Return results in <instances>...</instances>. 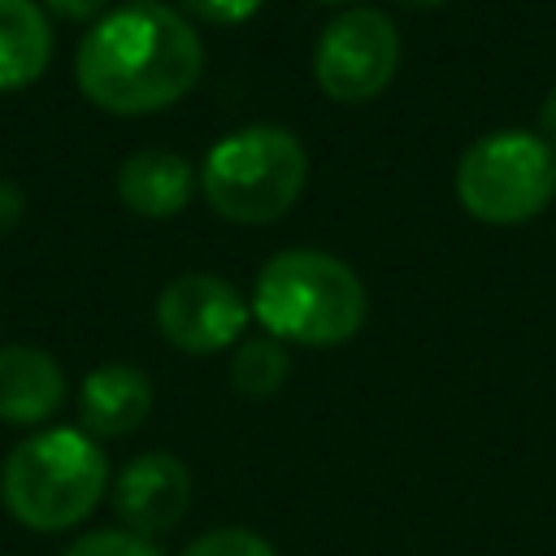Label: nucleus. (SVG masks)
Masks as SVG:
<instances>
[{"mask_svg":"<svg viewBox=\"0 0 556 556\" xmlns=\"http://www.w3.org/2000/svg\"><path fill=\"white\" fill-rule=\"evenodd\" d=\"M204 70V43L195 26L156 4L130 0L104 13L78 43L74 78L83 96L122 117L156 113L182 100Z\"/></svg>","mask_w":556,"mask_h":556,"instance_id":"f257e3e1","label":"nucleus"},{"mask_svg":"<svg viewBox=\"0 0 556 556\" xmlns=\"http://www.w3.org/2000/svg\"><path fill=\"white\" fill-rule=\"evenodd\" d=\"M248 308L278 343L339 348L365 326L369 295L348 261L317 248H287L261 265Z\"/></svg>","mask_w":556,"mask_h":556,"instance_id":"f03ea898","label":"nucleus"},{"mask_svg":"<svg viewBox=\"0 0 556 556\" xmlns=\"http://www.w3.org/2000/svg\"><path fill=\"white\" fill-rule=\"evenodd\" d=\"M109 486V460L87 430L52 426L9 447L0 465L4 513L39 534L70 530L91 517Z\"/></svg>","mask_w":556,"mask_h":556,"instance_id":"7ed1b4c3","label":"nucleus"},{"mask_svg":"<svg viewBox=\"0 0 556 556\" xmlns=\"http://www.w3.org/2000/svg\"><path fill=\"white\" fill-rule=\"evenodd\" d=\"M308 182V152L287 126H243L222 135L204 165L200 187L217 217L239 226L278 222Z\"/></svg>","mask_w":556,"mask_h":556,"instance_id":"20e7f679","label":"nucleus"},{"mask_svg":"<svg viewBox=\"0 0 556 556\" xmlns=\"http://www.w3.org/2000/svg\"><path fill=\"white\" fill-rule=\"evenodd\" d=\"M456 200L473 222L521 226L556 200V148L530 130H491L456 165Z\"/></svg>","mask_w":556,"mask_h":556,"instance_id":"39448f33","label":"nucleus"},{"mask_svg":"<svg viewBox=\"0 0 556 556\" xmlns=\"http://www.w3.org/2000/svg\"><path fill=\"white\" fill-rule=\"evenodd\" d=\"M395 70H400V35L382 9L339 13L313 48V78L339 104H365L382 96Z\"/></svg>","mask_w":556,"mask_h":556,"instance_id":"423d86ee","label":"nucleus"},{"mask_svg":"<svg viewBox=\"0 0 556 556\" xmlns=\"http://www.w3.org/2000/svg\"><path fill=\"white\" fill-rule=\"evenodd\" d=\"M252 308L217 274H182L156 300V330L169 348L187 356H208L235 348Z\"/></svg>","mask_w":556,"mask_h":556,"instance_id":"0eeeda50","label":"nucleus"},{"mask_svg":"<svg viewBox=\"0 0 556 556\" xmlns=\"http://www.w3.org/2000/svg\"><path fill=\"white\" fill-rule=\"evenodd\" d=\"M187 504H191V473L174 452H143L126 460L113 482V513L139 539L174 530Z\"/></svg>","mask_w":556,"mask_h":556,"instance_id":"6e6552de","label":"nucleus"},{"mask_svg":"<svg viewBox=\"0 0 556 556\" xmlns=\"http://www.w3.org/2000/svg\"><path fill=\"white\" fill-rule=\"evenodd\" d=\"M152 413V382L143 369L126 361H109L91 369L78 387V417L91 439H122L139 430Z\"/></svg>","mask_w":556,"mask_h":556,"instance_id":"1a4fd4ad","label":"nucleus"},{"mask_svg":"<svg viewBox=\"0 0 556 556\" xmlns=\"http://www.w3.org/2000/svg\"><path fill=\"white\" fill-rule=\"evenodd\" d=\"M65 404V369L43 348H0V421L39 426Z\"/></svg>","mask_w":556,"mask_h":556,"instance_id":"9d476101","label":"nucleus"},{"mask_svg":"<svg viewBox=\"0 0 556 556\" xmlns=\"http://www.w3.org/2000/svg\"><path fill=\"white\" fill-rule=\"evenodd\" d=\"M195 169L161 148H143L122 161L117 169V195L139 217H178L191 204Z\"/></svg>","mask_w":556,"mask_h":556,"instance_id":"9b49d317","label":"nucleus"},{"mask_svg":"<svg viewBox=\"0 0 556 556\" xmlns=\"http://www.w3.org/2000/svg\"><path fill=\"white\" fill-rule=\"evenodd\" d=\"M52 61V26L35 0H0V91L30 87Z\"/></svg>","mask_w":556,"mask_h":556,"instance_id":"f8f14e48","label":"nucleus"},{"mask_svg":"<svg viewBox=\"0 0 556 556\" xmlns=\"http://www.w3.org/2000/svg\"><path fill=\"white\" fill-rule=\"evenodd\" d=\"M291 374V356L278 339L261 334V339H239L235 343V356H230V387L243 395V400H269L282 391Z\"/></svg>","mask_w":556,"mask_h":556,"instance_id":"ddd939ff","label":"nucleus"},{"mask_svg":"<svg viewBox=\"0 0 556 556\" xmlns=\"http://www.w3.org/2000/svg\"><path fill=\"white\" fill-rule=\"evenodd\" d=\"M182 556H278L274 543L248 526H222V530H208L200 534Z\"/></svg>","mask_w":556,"mask_h":556,"instance_id":"4468645a","label":"nucleus"},{"mask_svg":"<svg viewBox=\"0 0 556 556\" xmlns=\"http://www.w3.org/2000/svg\"><path fill=\"white\" fill-rule=\"evenodd\" d=\"M61 556H161V552L152 547V539H139L130 530H91L74 539Z\"/></svg>","mask_w":556,"mask_h":556,"instance_id":"2eb2a0df","label":"nucleus"},{"mask_svg":"<svg viewBox=\"0 0 556 556\" xmlns=\"http://www.w3.org/2000/svg\"><path fill=\"white\" fill-rule=\"evenodd\" d=\"M178 4H182L191 17H200V22H213V26H239V22L256 17L265 0H178Z\"/></svg>","mask_w":556,"mask_h":556,"instance_id":"dca6fc26","label":"nucleus"},{"mask_svg":"<svg viewBox=\"0 0 556 556\" xmlns=\"http://www.w3.org/2000/svg\"><path fill=\"white\" fill-rule=\"evenodd\" d=\"M43 4H48L56 17H65V22H87V17H100L109 0H43Z\"/></svg>","mask_w":556,"mask_h":556,"instance_id":"f3484780","label":"nucleus"},{"mask_svg":"<svg viewBox=\"0 0 556 556\" xmlns=\"http://www.w3.org/2000/svg\"><path fill=\"white\" fill-rule=\"evenodd\" d=\"M17 217H22V191L13 182H0V230L17 226Z\"/></svg>","mask_w":556,"mask_h":556,"instance_id":"a211bd4d","label":"nucleus"},{"mask_svg":"<svg viewBox=\"0 0 556 556\" xmlns=\"http://www.w3.org/2000/svg\"><path fill=\"white\" fill-rule=\"evenodd\" d=\"M539 135L556 148V87L543 96V104H539Z\"/></svg>","mask_w":556,"mask_h":556,"instance_id":"6ab92c4d","label":"nucleus"},{"mask_svg":"<svg viewBox=\"0 0 556 556\" xmlns=\"http://www.w3.org/2000/svg\"><path fill=\"white\" fill-rule=\"evenodd\" d=\"M395 4H408V9H439V4H447V0H395Z\"/></svg>","mask_w":556,"mask_h":556,"instance_id":"aec40b11","label":"nucleus"},{"mask_svg":"<svg viewBox=\"0 0 556 556\" xmlns=\"http://www.w3.org/2000/svg\"><path fill=\"white\" fill-rule=\"evenodd\" d=\"M321 4H343V0H321Z\"/></svg>","mask_w":556,"mask_h":556,"instance_id":"412c9836","label":"nucleus"}]
</instances>
